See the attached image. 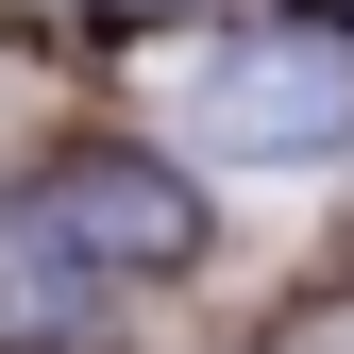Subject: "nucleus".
Masks as SVG:
<instances>
[{"label": "nucleus", "mask_w": 354, "mask_h": 354, "mask_svg": "<svg viewBox=\"0 0 354 354\" xmlns=\"http://www.w3.org/2000/svg\"><path fill=\"white\" fill-rule=\"evenodd\" d=\"M169 136L219 169L354 152V34H203V51H169Z\"/></svg>", "instance_id": "nucleus-1"}, {"label": "nucleus", "mask_w": 354, "mask_h": 354, "mask_svg": "<svg viewBox=\"0 0 354 354\" xmlns=\"http://www.w3.org/2000/svg\"><path fill=\"white\" fill-rule=\"evenodd\" d=\"M34 236H51L68 270H102V287H152V270L203 253V203H186V169H152V152H68L51 203H34Z\"/></svg>", "instance_id": "nucleus-2"}]
</instances>
